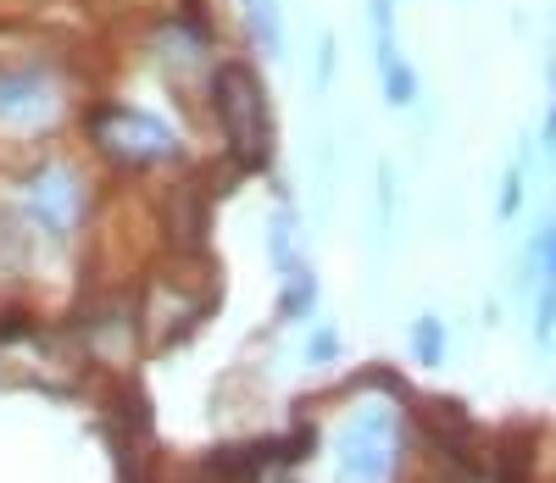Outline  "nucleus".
Wrapping results in <instances>:
<instances>
[{
	"mask_svg": "<svg viewBox=\"0 0 556 483\" xmlns=\"http://www.w3.org/2000/svg\"><path fill=\"white\" fill-rule=\"evenodd\" d=\"M401 456H406V428L384 401L351 406L329 440V461L340 483H395Z\"/></svg>",
	"mask_w": 556,
	"mask_h": 483,
	"instance_id": "obj_1",
	"label": "nucleus"
},
{
	"mask_svg": "<svg viewBox=\"0 0 556 483\" xmlns=\"http://www.w3.org/2000/svg\"><path fill=\"white\" fill-rule=\"evenodd\" d=\"M12 212L45 239V245H67L89 217V183L67 162H34L12 183Z\"/></svg>",
	"mask_w": 556,
	"mask_h": 483,
	"instance_id": "obj_2",
	"label": "nucleus"
},
{
	"mask_svg": "<svg viewBox=\"0 0 556 483\" xmlns=\"http://www.w3.org/2000/svg\"><path fill=\"white\" fill-rule=\"evenodd\" d=\"M67 112V84L51 62L12 56L0 62V134L12 139H45Z\"/></svg>",
	"mask_w": 556,
	"mask_h": 483,
	"instance_id": "obj_3",
	"label": "nucleus"
},
{
	"mask_svg": "<svg viewBox=\"0 0 556 483\" xmlns=\"http://www.w3.org/2000/svg\"><path fill=\"white\" fill-rule=\"evenodd\" d=\"M212 112H217V128L223 139L235 144L240 162H267V144H273V117H267V94H262V78L245 67V62H223L212 73Z\"/></svg>",
	"mask_w": 556,
	"mask_h": 483,
	"instance_id": "obj_4",
	"label": "nucleus"
},
{
	"mask_svg": "<svg viewBox=\"0 0 556 483\" xmlns=\"http://www.w3.org/2000/svg\"><path fill=\"white\" fill-rule=\"evenodd\" d=\"M89 139H96V151L112 167H128V173H146L178 156V134L139 106H101L89 117Z\"/></svg>",
	"mask_w": 556,
	"mask_h": 483,
	"instance_id": "obj_5",
	"label": "nucleus"
},
{
	"mask_svg": "<svg viewBox=\"0 0 556 483\" xmlns=\"http://www.w3.org/2000/svg\"><path fill=\"white\" fill-rule=\"evenodd\" d=\"M312 306H317V272L301 267L278 289V322H301V317H312Z\"/></svg>",
	"mask_w": 556,
	"mask_h": 483,
	"instance_id": "obj_6",
	"label": "nucleus"
},
{
	"mask_svg": "<svg viewBox=\"0 0 556 483\" xmlns=\"http://www.w3.org/2000/svg\"><path fill=\"white\" fill-rule=\"evenodd\" d=\"M367 17H374V62L379 73H390L401 56V45H395V0H367Z\"/></svg>",
	"mask_w": 556,
	"mask_h": 483,
	"instance_id": "obj_7",
	"label": "nucleus"
},
{
	"mask_svg": "<svg viewBox=\"0 0 556 483\" xmlns=\"http://www.w3.org/2000/svg\"><path fill=\"white\" fill-rule=\"evenodd\" d=\"M245 17H251V34L267 56L285 51V23H278V0H245Z\"/></svg>",
	"mask_w": 556,
	"mask_h": 483,
	"instance_id": "obj_8",
	"label": "nucleus"
},
{
	"mask_svg": "<svg viewBox=\"0 0 556 483\" xmlns=\"http://www.w3.org/2000/svg\"><path fill=\"white\" fill-rule=\"evenodd\" d=\"M412 356L424 361V367H440L445 361V322L434 312H424L412 322Z\"/></svg>",
	"mask_w": 556,
	"mask_h": 483,
	"instance_id": "obj_9",
	"label": "nucleus"
},
{
	"mask_svg": "<svg viewBox=\"0 0 556 483\" xmlns=\"http://www.w3.org/2000/svg\"><path fill=\"white\" fill-rule=\"evenodd\" d=\"M334 356H340V333H334V328H317L312 340H306V361H312V367H329Z\"/></svg>",
	"mask_w": 556,
	"mask_h": 483,
	"instance_id": "obj_10",
	"label": "nucleus"
},
{
	"mask_svg": "<svg viewBox=\"0 0 556 483\" xmlns=\"http://www.w3.org/2000/svg\"><path fill=\"white\" fill-rule=\"evenodd\" d=\"M518 195H523V173L513 167V173H506V189H501V217L518 212Z\"/></svg>",
	"mask_w": 556,
	"mask_h": 483,
	"instance_id": "obj_11",
	"label": "nucleus"
},
{
	"mask_svg": "<svg viewBox=\"0 0 556 483\" xmlns=\"http://www.w3.org/2000/svg\"><path fill=\"white\" fill-rule=\"evenodd\" d=\"M551 139H556V106H551Z\"/></svg>",
	"mask_w": 556,
	"mask_h": 483,
	"instance_id": "obj_12",
	"label": "nucleus"
}]
</instances>
